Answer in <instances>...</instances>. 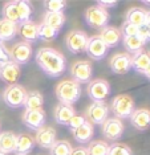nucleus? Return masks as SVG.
<instances>
[{
	"label": "nucleus",
	"instance_id": "obj_1",
	"mask_svg": "<svg viewBox=\"0 0 150 155\" xmlns=\"http://www.w3.org/2000/svg\"><path fill=\"white\" fill-rule=\"evenodd\" d=\"M36 62L41 70L49 77H60L65 72L66 60L65 57L52 48H41L36 53Z\"/></svg>",
	"mask_w": 150,
	"mask_h": 155
},
{
	"label": "nucleus",
	"instance_id": "obj_2",
	"mask_svg": "<svg viewBox=\"0 0 150 155\" xmlns=\"http://www.w3.org/2000/svg\"><path fill=\"white\" fill-rule=\"evenodd\" d=\"M81 96V86L73 80H65L57 84L56 86V97L59 98L60 104L72 106L73 104L80 100Z\"/></svg>",
	"mask_w": 150,
	"mask_h": 155
},
{
	"label": "nucleus",
	"instance_id": "obj_3",
	"mask_svg": "<svg viewBox=\"0 0 150 155\" xmlns=\"http://www.w3.org/2000/svg\"><path fill=\"white\" fill-rule=\"evenodd\" d=\"M110 109H112L113 114L116 115V118H129L131 113L134 111V101L129 94H118L117 97L113 98Z\"/></svg>",
	"mask_w": 150,
	"mask_h": 155
},
{
	"label": "nucleus",
	"instance_id": "obj_4",
	"mask_svg": "<svg viewBox=\"0 0 150 155\" xmlns=\"http://www.w3.org/2000/svg\"><path fill=\"white\" fill-rule=\"evenodd\" d=\"M109 17L110 16L108 11L100 5L89 7L85 11V21L89 27L94 28V29H104L105 27H108Z\"/></svg>",
	"mask_w": 150,
	"mask_h": 155
},
{
	"label": "nucleus",
	"instance_id": "obj_5",
	"mask_svg": "<svg viewBox=\"0 0 150 155\" xmlns=\"http://www.w3.org/2000/svg\"><path fill=\"white\" fill-rule=\"evenodd\" d=\"M27 90L24 89L19 84H15V85H9L3 93V101L5 102V105L8 107L12 109H17L21 107L26 102L27 98Z\"/></svg>",
	"mask_w": 150,
	"mask_h": 155
},
{
	"label": "nucleus",
	"instance_id": "obj_6",
	"mask_svg": "<svg viewBox=\"0 0 150 155\" xmlns=\"http://www.w3.org/2000/svg\"><path fill=\"white\" fill-rule=\"evenodd\" d=\"M110 109L105 102H93L87 109V121L92 125L102 126V123L109 118Z\"/></svg>",
	"mask_w": 150,
	"mask_h": 155
},
{
	"label": "nucleus",
	"instance_id": "obj_7",
	"mask_svg": "<svg viewBox=\"0 0 150 155\" xmlns=\"http://www.w3.org/2000/svg\"><path fill=\"white\" fill-rule=\"evenodd\" d=\"M88 96L93 102H105L110 93V86L109 82L102 78L93 80L90 82H88Z\"/></svg>",
	"mask_w": 150,
	"mask_h": 155
},
{
	"label": "nucleus",
	"instance_id": "obj_8",
	"mask_svg": "<svg viewBox=\"0 0 150 155\" xmlns=\"http://www.w3.org/2000/svg\"><path fill=\"white\" fill-rule=\"evenodd\" d=\"M88 38L89 37L87 36V33L83 32V31H78V29L70 31V32L68 33L66 38H65L66 49L70 52V53H73V54L85 52Z\"/></svg>",
	"mask_w": 150,
	"mask_h": 155
},
{
	"label": "nucleus",
	"instance_id": "obj_9",
	"mask_svg": "<svg viewBox=\"0 0 150 155\" xmlns=\"http://www.w3.org/2000/svg\"><path fill=\"white\" fill-rule=\"evenodd\" d=\"M9 56H11V61H13L17 65H24L27 62H29L32 57L31 44L26 43V41H17L9 49Z\"/></svg>",
	"mask_w": 150,
	"mask_h": 155
},
{
	"label": "nucleus",
	"instance_id": "obj_10",
	"mask_svg": "<svg viewBox=\"0 0 150 155\" xmlns=\"http://www.w3.org/2000/svg\"><path fill=\"white\" fill-rule=\"evenodd\" d=\"M70 74L73 77V81L77 84H88L90 82V77L93 74V68L92 64L88 61H77L70 66Z\"/></svg>",
	"mask_w": 150,
	"mask_h": 155
},
{
	"label": "nucleus",
	"instance_id": "obj_11",
	"mask_svg": "<svg viewBox=\"0 0 150 155\" xmlns=\"http://www.w3.org/2000/svg\"><path fill=\"white\" fill-rule=\"evenodd\" d=\"M85 52L90 58L100 61V60L105 58V56L108 54V47L104 44V41L100 38V36H92L88 38Z\"/></svg>",
	"mask_w": 150,
	"mask_h": 155
},
{
	"label": "nucleus",
	"instance_id": "obj_12",
	"mask_svg": "<svg viewBox=\"0 0 150 155\" xmlns=\"http://www.w3.org/2000/svg\"><path fill=\"white\" fill-rule=\"evenodd\" d=\"M102 134L105 138H108L110 140L118 139L124 134V123L121 122V119L116 117L108 118L102 123Z\"/></svg>",
	"mask_w": 150,
	"mask_h": 155
},
{
	"label": "nucleus",
	"instance_id": "obj_13",
	"mask_svg": "<svg viewBox=\"0 0 150 155\" xmlns=\"http://www.w3.org/2000/svg\"><path fill=\"white\" fill-rule=\"evenodd\" d=\"M110 70L116 74H125L131 69V60L129 53H117L110 58Z\"/></svg>",
	"mask_w": 150,
	"mask_h": 155
},
{
	"label": "nucleus",
	"instance_id": "obj_14",
	"mask_svg": "<svg viewBox=\"0 0 150 155\" xmlns=\"http://www.w3.org/2000/svg\"><path fill=\"white\" fill-rule=\"evenodd\" d=\"M23 123L32 130H40L45 123L44 110H26L23 114Z\"/></svg>",
	"mask_w": 150,
	"mask_h": 155
},
{
	"label": "nucleus",
	"instance_id": "obj_15",
	"mask_svg": "<svg viewBox=\"0 0 150 155\" xmlns=\"http://www.w3.org/2000/svg\"><path fill=\"white\" fill-rule=\"evenodd\" d=\"M20 78V66L13 61L0 66V80L9 85H15Z\"/></svg>",
	"mask_w": 150,
	"mask_h": 155
},
{
	"label": "nucleus",
	"instance_id": "obj_16",
	"mask_svg": "<svg viewBox=\"0 0 150 155\" xmlns=\"http://www.w3.org/2000/svg\"><path fill=\"white\" fill-rule=\"evenodd\" d=\"M56 142V130L51 126H44L37 130L35 137V143H37L41 149H51Z\"/></svg>",
	"mask_w": 150,
	"mask_h": 155
},
{
	"label": "nucleus",
	"instance_id": "obj_17",
	"mask_svg": "<svg viewBox=\"0 0 150 155\" xmlns=\"http://www.w3.org/2000/svg\"><path fill=\"white\" fill-rule=\"evenodd\" d=\"M130 123L140 131H145L150 126V110L148 109H137L131 113Z\"/></svg>",
	"mask_w": 150,
	"mask_h": 155
},
{
	"label": "nucleus",
	"instance_id": "obj_18",
	"mask_svg": "<svg viewBox=\"0 0 150 155\" xmlns=\"http://www.w3.org/2000/svg\"><path fill=\"white\" fill-rule=\"evenodd\" d=\"M17 33L20 35L23 41L31 44L37 40V25L31 20L26 23H20L17 25Z\"/></svg>",
	"mask_w": 150,
	"mask_h": 155
},
{
	"label": "nucleus",
	"instance_id": "obj_19",
	"mask_svg": "<svg viewBox=\"0 0 150 155\" xmlns=\"http://www.w3.org/2000/svg\"><path fill=\"white\" fill-rule=\"evenodd\" d=\"M130 60H131V68L137 73H142L144 74L150 65V52L142 49V51L137 52V53L131 56Z\"/></svg>",
	"mask_w": 150,
	"mask_h": 155
},
{
	"label": "nucleus",
	"instance_id": "obj_20",
	"mask_svg": "<svg viewBox=\"0 0 150 155\" xmlns=\"http://www.w3.org/2000/svg\"><path fill=\"white\" fill-rule=\"evenodd\" d=\"M100 38L108 48H113L118 45V43L121 41V32L114 27H105L104 29H101Z\"/></svg>",
	"mask_w": 150,
	"mask_h": 155
},
{
	"label": "nucleus",
	"instance_id": "obj_21",
	"mask_svg": "<svg viewBox=\"0 0 150 155\" xmlns=\"http://www.w3.org/2000/svg\"><path fill=\"white\" fill-rule=\"evenodd\" d=\"M35 146V139L28 134H19L16 138V147L15 153L16 155H28L32 151Z\"/></svg>",
	"mask_w": 150,
	"mask_h": 155
},
{
	"label": "nucleus",
	"instance_id": "obj_22",
	"mask_svg": "<svg viewBox=\"0 0 150 155\" xmlns=\"http://www.w3.org/2000/svg\"><path fill=\"white\" fill-rule=\"evenodd\" d=\"M16 138L12 131H3L0 133V151L4 154H11L15 151L16 147Z\"/></svg>",
	"mask_w": 150,
	"mask_h": 155
},
{
	"label": "nucleus",
	"instance_id": "obj_23",
	"mask_svg": "<svg viewBox=\"0 0 150 155\" xmlns=\"http://www.w3.org/2000/svg\"><path fill=\"white\" fill-rule=\"evenodd\" d=\"M76 114L74 113V109L72 106H68V105H57L55 109V121L59 123V125H65L69 122V119Z\"/></svg>",
	"mask_w": 150,
	"mask_h": 155
},
{
	"label": "nucleus",
	"instance_id": "obj_24",
	"mask_svg": "<svg viewBox=\"0 0 150 155\" xmlns=\"http://www.w3.org/2000/svg\"><path fill=\"white\" fill-rule=\"evenodd\" d=\"M93 133H94L93 125L87 121L83 126H80V127L73 131V138L76 139V142H78V143H87V142H90L92 137H93Z\"/></svg>",
	"mask_w": 150,
	"mask_h": 155
},
{
	"label": "nucleus",
	"instance_id": "obj_25",
	"mask_svg": "<svg viewBox=\"0 0 150 155\" xmlns=\"http://www.w3.org/2000/svg\"><path fill=\"white\" fill-rule=\"evenodd\" d=\"M64 23H65V16H64L63 12H45L43 24L60 32V29L64 27Z\"/></svg>",
	"mask_w": 150,
	"mask_h": 155
},
{
	"label": "nucleus",
	"instance_id": "obj_26",
	"mask_svg": "<svg viewBox=\"0 0 150 155\" xmlns=\"http://www.w3.org/2000/svg\"><path fill=\"white\" fill-rule=\"evenodd\" d=\"M43 104H44V98H43L41 93L37 90H32L27 94L23 106L26 107V110H41Z\"/></svg>",
	"mask_w": 150,
	"mask_h": 155
},
{
	"label": "nucleus",
	"instance_id": "obj_27",
	"mask_svg": "<svg viewBox=\"0 0 150 155\" xmlns=\"http://www.w3.org/2000/svg\"><path fill=\"white\" fill-rule=\"evenodd\" d=\"M146 21V11L142 8H130L126 13V23H130L135 27H144Z\"/></svg>",
	"mask_w": 150,
	"mask_h": 155
},
{
	"label": "nucleus",
	"instance_id": "obj_28",
	"mask_svg": "<svg viewBox=\"0 0 150 155\" xmlns=\"http://www.w3.org/2000/svg\"><path fill=\"white\" fill-rule=\"evenodd\" d=\"M17 35V25L11 21L2 19L0 20V38L3 41H9Z\"/></svg>",
	"mask_w": 150,
	"mask_h": 155
},
{
	"label": "nucleus",
	"instance_id": "obj_29",
	"mask_svg": "<svg viewBox=\"0 0 150 155\" xmlns=\"http://www.w3.org/2000/svg\"><path fill=\"white\" fill-rule=\"evenodd\" d=\"M15 5H16L17 16H19V21L20 23L29 21L31 16H32V8H31L29 2H26V0H15Z\"/></svg>",
	"mask_w": 150,
	"mask_h": 155
},
{
	"label": "nucleus",
	"instance_id": "obj_30",
	"mask_svg": "<svg viewBox=\"0 0 150 155\" xmlns=\"http://www.w3.org/2000/svg\"><path fill=\"white\" fill-rule=\"evenodd\" d=\"M146 43L138 36H131V37H124V47L129 53H137V52L142 51L144 45Z\"/></svg>",
	"mask_w": 150,
	"mask_h": 155
},
{
	"label": "nucleus",
	"instance_id": "obj_31",
	"mask_svg": "<svg viewBox=\"0 0 150 155\" xmlns=\"http://www.w3.org/2000/svg\"><path fill=\"white\" fill-rule=\"evenodd\" d=\"M2 15H3V19L7 20V21H11L16 25H19L20 21H19V16H17V11H16V5H15V2H8L5 3L4 7L2 9Z\"/></svg>",
	"mask_w": 150,
	"mask_h": 155
},
{
	"label": "nucleus",
	"instance_id": "obj_32",
	"mask_svg": "<svg viewBox=\"0 0 150 155\" xmlns=\"http://www.w3.org/2000/svg\"><path fill=\"white\" fill-rule=\"evenodd\" d=\"M59 36V31L53 29V28L45 25V24H40L37 25V40L41 41H53Z\"/></svg>",
	"mask_w": 150,
	"mask_h": 155
},
{
	"label": "nucleus",
	"instance_id": "obj_33",
	"mask_svg": "<svg viewBox=\"0 0 150 155\" xmlns=\"http://www.w3.org/2000/svg\"><path fill=\"white\" fill-rule=\"evenodd\" d=\"M88 155H108L109 144L104 140H93L87 147Z\"/></svg>",
	"mask_w": 150,
	"mask_h": 155
},
{
	"label": "nucleus",
	"instance_id": "obj_34",
	"mask_svg": "<svg viewBox=\"0 0 150 155\" xmlns=\"http://www.w3.org/2000/svg\"><path fill=\"white\" fill-rule=\"evenodd\" d=\"M72 149V144L68 140H56L49 151H51V155H69Z\"/></svg>",
	"mask_w": 150,
	"mask_h": 155
},
{
	"label": "nucleus",
	"instance_id": "obj_35",
	"mask_svg": "<svg viewBox=\"0 0 150 155\" xmlns=\"http://www.w3.org/2000/svg\"><path fill=\"white\" fill-rule=\"evenodd\" d=\"M43 5L45 7L47 12H63V9L66 7V2L64 0H45L43 2Z\"/></svg>",
	"mask_w": 150,
	"mask_h": 155
},
{
	"label": "nucleus",
	"instance_id": "obj_36",
	"mask_svg": "<svg viewBox=\"0 0 150 155\" xmlns=\"http://www.w3.org/2000/svg\"><path fill=\"white\" fill-rule=\"evenodd\" d=\"M108 155H133V151L124 143H113L112 146H109Z\"/></svg>",
	"mask_w": 150,
	"mask_h": 155
},
{
	"label": "nucleus",
	"instance_id": "obj_37",
	"mask_svg": "<svg viewBox=\"0 0 150 155\" xmlns=\"http://www.w3.org/2000/svg\"><path fill=\"white\" fill-rule=\"evenodd\" d=\"M87 122V118H85V115H80V114H74L72 118L69 119V122L66 123L68 129L74 131L76 129H78L80 126H83L84 123Z\"/></svg>",
	"mask_w": 150,
	"mask_h": 155
},
{
	"label": "nucleus",
	"instance_id": "obj_38",
	"mask_svg": "<svg viewBox=\"0 0 150 155\" xmlns=\"http://www.w3.org/2000/svg\"><path fill=\"white\" fill-rule=\"evenodd\" d=\"M138 31H140V28L133 25V24L130 23H126L125 21L122 24V27H121V35H122L124 37H131V36H137L138 35Z\"/></svg>",
	"mask_w": 150,
	"mask_h": 155
},
{
	"label": "nucleus",
	"instance_id": "obj_39",
	"mask_svg": "<svg viewBox=\"0 0 150 155\" xmlns=\"http://www.w3.org/2000/svg\"><path fill=\"white\" fill-rule=\"evenodd\" d=\"M11 61V56H9V51L5 48V45L3 43H0V66L7 64Z\"/></svg>",
	"mask_w": 150,
	"mask_h": 155
},
{
	"label": "nucleus",
	"instance_id": "obj_40",
	"mask_svg": "<svg viewBox=\"0 0 150 155\" xmlns=\"http://www.w3.org/2000/svg\"><path fill=\"white\" fill-rule=\"evenodd\" d=\"M69 155H88L87 147H73Z\"/></svg>",
	"mask_w": 150,
	"mask_h": 155
},
{
	"label": "nucleus",
	"instance_id": "obj_41",
	"mask_svg": "<svg viewBox=\"0 0 150 155\" xmlns=\"http://www.w3.org/2000/svg\"><path fill=\"white\" fill-rule=\"evenodd\" d=\"M97 5L102 7V8H109V7H116L117 5V2H97Z\"/></svg>",
	"mask_w": 150,
	"mask_h": 155
},
{
	"label": "nucleus",
	"instance_id": "obj_42",
	"mask_svg": "<svg viewBox=\"0 0 150 155\" xmlns=\"http://www.w3.org/2000/svg\"><path fill=\"white\" fill-rule=\"evenodd\" d=\"M145 27L149 32V37H150V11H146V21H145Z\"/></svg>",
	"mask_w": 150,
	"mask_h": 155
},
{
	"label": "nucleus",
	"instance_id": "obj_43",
	"mask_svg": "<svg viewBox=\"0 0 150 155\" xmlns=\"http://www.w3.org/2000/svg\"><path fill=\"white\" fill-rule=\"evenodd\" d=\"M144 74H145V76H146V77H148V78L150 80V65H149V68L146 69V72L144 73Z\"/></svg>",
	"mask_w": 150,
	"mask_h": 155
},
{
	"label": "nucleus",
	"instance_id": "obj_44",
	"mask_svg": "<svg viewBox=\"0 0 150 155\" xmlns=\"http://www.w3.org/2000/svg\"><path fill=\"white\" fill-rule=\"evenodd\" d=\"M144 4H146V5H150V2H144Z\"/></svg>",
	"mask_w": 150,
	"mask_h": 155
},
{
	"label": "nucleus",
	"instance_id": "obj_45",
	"mask_svg": "<svg viewBox=\"0 0 150 155\" xmlns=\"http://www.w3.org/2000/svg\"><path fill=\"white\" fill-rule=\"evenodd\" d=\"M0 155H7V154H4V153H2V151H0Z\"/></svg>",
	"mask_w": 150,
	"mask_h": 155
},
{
	"label": "nucleus",
	"instance_id": "obj_46",
	"mask_svg": "<svg viewBox=\"0 0 150 155\" xmlns=\"http://www.w3.org/2000/svg\"><path fill=\"white\" fill-rule=\"evenodd\" d=\"M0 43H2V38H0Z\"/></svg>",
	"mask_w": 150,
	"mask_h": 155
}]
</instances>
